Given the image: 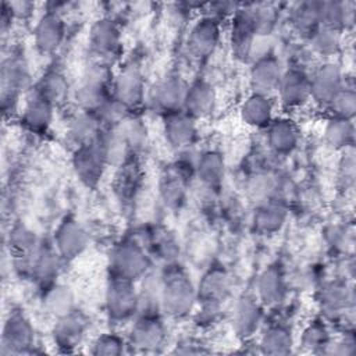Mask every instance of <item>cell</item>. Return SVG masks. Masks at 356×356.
Listing matches in <instances>:
<instances>
[{
	"instance_id": "obj_19",
	"label": "cell",
	"mask_w": 356,
	"mask_h": 356,
	"mask_svg": "<svg viewBox=\"0 0 356 356\" xmlns=\"http://www.w3.org/2000/svg\"><path fill=\"white\" fill-rule=\"evenodd\" d=\"M282 72V64L273 53L253 60L249 70V83L252 92L268 95L273 90H277Z\"/></svg>"
},
{
	"instance_id": "obj_40",
	"label": "cell",
	"mask_w": 356,
	"mask_h": 356,
	"mask_svg": "<svg viewBox=\"0 0 356 356\" xmlns=\"http://www.w3.org/2000/svg\"><path fill=\"white\" fill-rule=\"evenodd\" d=\"M8 246L15 256L29 254L38 249V236L28 225L17 222L10 229Z\"/></svg>"
},
{
	"instance_id": "obj_2",
	"label": "cell",
	"mask_w": 356,
	"mask_h": 356,
	"mask_svg": "<svg viewBox=\"0 0 356 356\" xmlns=\"http://www.w3.org/2000/svg\"><path fill=\"white\" fill-rule=\"evenodd\" d=\"M113 74L110 65L96 61L83 72L75 97L82 110L97 113L111 97Z\"/></svg>"
},
{
	"instance_id": "obj_27",
	"label": "cell",
	"mask_w": 356,
	"mask_h": 356,
	"mask_svg": "<svg viewBox=\"0 0 356 356\" xmlns=\"http://www.w3.org/2000/svg\"><path fill=\"white\" fill-rule=\"evenodd\" d=\"M286 295V281L278 266L266 267L257 280V299L263 306H275Z\"/></svg>"
},
{
	"instance_id": "obj_22",
	"label": "cell",
	"mask_w": 356,
	"mask_h": 356,
	"mask_svg": "<svg viewBox=\"0 0 356 356\" xmlns=\"http://www.w3.org/2000/svg\"><path fill=\"white\" fill-rule=\"evenodd\" d=\"M216 90L204 79L193 81L191 85H188L182 110L189 114L192 118H203L211 114L216 106Z\"/></svg>"
},
{
	"instance_id": "obj_3",
	"label": "cell",
	"mask_w": 356,
	"mask_h": 356,
	"mask_svg": "<svg viewBox=\"0 0 356 356\" xmlns=\"http://www.w3.org/2000/svg\"><path fill=\"white\" fill-rule=\"evenodd\" d=\"M150 267V257L145 249L134 241H122L110 252V275L135 281L142 278Z\"/></svg>"
},
{
	"instance_id": "obj_8",
	"label": "cell",
	"mask_w": 356,
	"mask_h": 356,
	"mask_svg": "<svg viewBox=\"0 0 356 356\" xmlns=\"http://www.w3.org/2000/svg\"><path fill=\"white\" fill-rule=\"evenodd\" d=\"M35 342V330L22 312H11L4 323L1 335V353L19 355L31 352Z\"/></svg>"
},
{
	"instance_id": "obj_1",
	"label": "cell",
	"mask_w": 356,
	"mask_h": 356,
	"mask_svg": "<svg viewBox=\"0 0 356 356\" xmlns=\"http://www.w3.org/2000/svg\"><path fill=\"white\" fill-rule=\"evenodd\" d=\"M197 291L189 275L179 267H168L160 285V305L172 318L186 317L195 306Z\"/></svg>"
},
{
	"instance_id": "obj_18",
	"label": "cell",
	"mask_w": 356,
	"mask_h": 356,
	"mask_svg": "<svg viewBox=\"0 0 356 356\" xmlns=\"http://www.w3.org/2000/svg\"><path fill=\"white\" fill-rule=\"evenodd\" d=\"M89 328V318L85 313L74 309L68 314L57 318L53 328V341L63 352L76 348Z\"/></svg>"
},
{
	"instance_id": "obj_34",
	"label": "cell",
	"mask_w": 356,
	"mask_h": 356,
	"mask_svg": "<svg viewBox=\"0 0 356 356\" xmlns=\"http://www.w3.org/2000/svg\"><path fill=\"white\" fill-rule=\"evenodd\" d=\"M259 346L267 355H289L293 348L292 332L284 324H270L263 331Z\"/></svg>"
},
{
	"instance_id": "obj_41",
	"label": "cell",
	"mask_w": 356,
	"mask_h": 356,
	"mask_svg": "<svg viewBox=\"0 0 356 356\" xmlns=\"http://www.w3.org/2000/svg\"><path fill=\"white\" fill-rule=\"evenodd\" d=\"M330 332L325 324L320 320L310 321L302 331L300 345L305 349L313 352H323L324 348L330 343Z\"/></svg>"
},
{
	"instance_id": "obj_46",
	"label": "cell",
	"mask_w": 356,
	"mask_h": 356,
	"mask_svg": "<svg viewBox=\"0 0 356 356\" xmlns=\"http://www.w3.org/2000/svg\"><path fill=\"white\" fill-rule=\"evenodd\" d=\"M8 7L14 17L25 18V17L31 15V13L35 8V4L31 1H13V3H8Z\"/></svg>"
},
{
	"instance_id": "obj_15",
	"label": "cell",
	"mask_w": 356,
	"mask_h": 356,
	"mask_svg": "<svg viewBox=\"0 0 356 356\" xmlns=\"http://www.w3.org/2000/svg\"><path fill=\"white\" fill-rule=\"evenodd\" d=\"M165 341L164 323L156 314H143L132 325L129 346L138 352H157Z\"/></svg>"
},
{
	"instance_id": "obj_20",
	"label": "cell",
	"mask_w": 356,
	"mask_h": 356,
	"mask_svg": "<svg viewBox=\"0 0 356 356\" xmlns=\"http://www.w3.org/2000/svg\"><path fill=\"white\" fill-rule=\"evenodd\" d=\"M163 134L170 146L184 149L193 143L196 139L197 128L195 118L184 110H178L163 115Z\"/></svg>"
},
{
	"instance_id": "obj_32",
	"label": "cell",
	"mask_w": 356,
	"mask_h": 356,
	"mask_svg": "<svg viewBox=\"0 0 356 356\" xmlns=\"http://www.w3.org/2000/svg\"><path fill=\"white\" fill-rule=\"evenodd\" d=\"M186 191V170L182 164L171 165L160 179V195L165 204L177 207L182 203Z\"/></svg>"
},
{
	"instance_id": "obj_26",
	"label": "cell",
	"mask_w": 356,
	"mask_h": 356,
	"mask_svg": "<svg viewBox=\"0 0 356 356\" xmlns=\"http://www.w3.org/2000/svg\"><path fill=\"white\" fill-rule=\"evenodd\" d=\"M231 284V275L222 266H211L199 282V288L196 289L197 299L222 303V300L229 295Z\"/></svg>"
},
{
	"instance_id": "obj_9",
	"label": "cell",
	"mask_w": 356,
	"mask_h": 356,
	"mask_svg": "<svg viewBox=\"0 0 356 356\" xmlns=\"http://www.w3.org/2000/svg\"><path fill=\"white\" fill-rule=\"evenodd\" d=\"M29 72L26 63L18 56H10L1 64V108L6 114L14 110L19 92L28 85Z\"/></svg>"
},
{
	"instance_id": "obj_6",
	"label": "cell",
	"mask_w": 356,
	"mask_h": 356,
	"mask_svg": "<svg viewBox=\"0 0 356 356\" xmlns=\"http://www.w3.org/2000/svg\"><path fill=\"white\" fill-rule=\"evenodd\" d=\"M221 38V21L211 14L202 15L191 26L188 35V50L197 60L209 58L217 49Z\"/></svg>"
},
{
	"instance_id": "obj_43",
	"label": "cell",
	"mask_w": 356,
	"mask_h": 356,
	"mask_svg": "<svg viewBox=\"0 0 356 356\" xmlns=\"http://www.w3.org/2000/svg\"><path fill=\"white\" fill-rule=\"evenodd\" d=\"M125 342L121 337L107 332L97 337L92 345L93 355H106V356H115L124 352Z\"/></svg>"
},
{
	"instance_id": "obj_36",
	"label": "cell",
	"mask_w": 356,
	"mask_h": 356,
	"mask_svg": "<svg viewBox=\"0 0 356 356\" xmlns=\"http://www.w3.org/2000/svg\"><path fill=\"white\" fill-rule=\"evenodd\" d=\"M286 220V209L278 202L261 204L254 213V227L260 234H275L282 228Z\"/></svg>"
},
{
	"instance_id": "obj_37",
	"label": "cell",
	"mask_w": 356,
	"mask_h": 356,
	"mask_svg": "<svg viewBox=\"0 0 356 356\" xmlns=\"http://www.w3.org/2000/svg\"><path fill=\"white\" fill-rule=\"evenodd\" d=\"M353 3L321 1V25L343 31L353 21Z\"/></svg>"
},
{
	"instance_id": "obj_44",
	"label": "cell",
	"mask_w": 356,
	"mask_h": 356,
	"mask_svg": "<svg viewBox=\"0 0 356 356\" xmlns=\"http://www.w3.org/2000/svg\"><path fill=\"white\" fill-rule=\"evenodd\" d=\"M199 310L195 313V321L200 327H209L217 323L221 313V303L199 300Z\"/></svg>"
},
{
	"instance_id": "obj_35",
	"label": "cell",
	"mask_w": 356,
	"mask_h": 356,
	"mask_svg": "<svg viewBox=\"0 0 356 356\" xmlns=\"http://www.w3.org/2000/svg\"><path fill=\"white\" fill-rule=\"evenodd\" d=\"M323 135L325 142L334 149L345 150L353 147L355 128L352 120L331 115L324 125Z\"/></svg>"
},
{
	"instance_id": "obj_13",
	"label": "cell",
	"mask_w": 356,
	"mask_h": 356,
	"mask_svg": "<svg viewBox=\"0 0 356 356\" xmlns=\"http://www.w3.org/2000/svg\"><path fill=\"white\" fill-rule=\"evenodd\" d=\"M113 97L121 103L129 111L142 104L145 97V79L138 67H124L115 78H113L111 86Z\"/></svg>"
},
{
	"instance_id": "obj_10",
	"label": "cell",
	"mask_w": 356,
	"mask_h": 356,
	"mask_svg": "<svg viewBox=\"0 0 356 356\" xmlns=\"http://www.w3.org/2000/svg\"><path fill=\"white\" fill-rule=\"evenodd\" d=\"M256 38L257 32L254 26L252 6L238 7V10L231 17L229 26V44L232 54L239 60L249 58Z\"/></svg>"
},
{
	"instance_id": "obj_31",
	"label": "cell",
	"mask_w": 356,
	"mask_h": 356,
	"mask_svg": "<svg viewBox=\"0 0 356 356\" xmlns=\"http://www.w3.org/2000/svg\"><path fill=\"white\" fill-rule=\"evenodd\" d=\"M42 305L47 314L60 318L75 309L74 293L70 286L53 282L43 288Z\"/></svg>"
},
{
	"instance_id": "obj_21",
	"label": "cell",
	"mask_w": 356,
	"mask_h": 356,
	"mask_svg": "<svg viewBox=\"0 0 356 356\" xmlns=\"http://www.w3.org/2000/svg\"><path fill=\"white\" fill-rule=\"evenodd\" d=\"M263 320V305L259 299L243 295L239 298L232 310V327L241 338L252 337Z\"/></svg>"
},
{
	"instance_id": "obj_29",
	"label": "cell",
	"mask_w": 356,
	"mask_h": 356,
	"mask_svg": "<svg viewBox=\"0 0 356 356\" xmlns=\"http://www.w3.org/2000/svg\"><path fill=\"white\" fill-rule=\"evenodd\" d=\"M321 312L328 317H338L352 306L353 295L345 284L331 282L324 285L317 296Z\"/></svg>"
},
{
	"instance_id": "obj_12",
	"label": "cell",
	"mask_w": 356,
	"mask_h": 356,
	"mask_svg": "<svg viewBox=\"0 0 356 356\" xmlns=\"http://www.w3.org/2000/svg\"><path fill=\"white\" fill-rule=\"evenodd\" d=\"M345 86L342 68L332 61L317 67L310 75V99L327 107L332 97Z\"/></svg>"
},
{
	"instance_id": "obj_25",
	"label": "cell",
	"mask_w": 356,
	"mask_h": 356,
	"mask_svg": "<svg viewBox=\"0 0 356 356\" xmlns=\"http://www.w3.org/2000/svg\"><path fill=\"white\" fill-rule=\"evenodd\" d=\"M241 120L252 128H267L274 120V103L268 95L252 92L239 107Z\"/></svg>"
},
{
	"instance_id": "obj_23",
	"label": "cell",
	"mask_w": 356,
	"mask_h": 356,
	"mask_svg": "<svg viewBox=\"0 0 356 356\" xmlns=\"http://www.w3.org/2000/svg\"><path fill=\"white\" fill-rule=\"evenodd\" d=\"M267 143L278 154L292 153L299 143L298 125L288 117L274 118L267 125Z\"/></svg>"
},
{
	"instance_id": "obj_17",
	"label": "cell",
	"mask_w": 356,
	"mask_h": 356,
	"mask_svg": "<svg viewBox=\"0 0 356 356\" xmlns=\"http://www.w3.org/2000/svg\"><path fill=\"white\" fill-rule=\"evenodd\" d=\"M65 36V22L58 8H49L38 21L33 31L36 49L42 54L54 53L63 43Z\"/></svg>"
},
{
	"instance_id": "obj_38",
	"label": "cell",
	"mask_w": 356,
	"mask_h": 356,
	"mask_svg": "<svg viewBox=\"0 0 356 356\" xmlns=\"http://www.w3.org/2000/svg\"><path fill=\"white\" fill-rule=\"evenodd\" d=\"M68 90L67 78L58 70H49L38 82L35 93L40 95L53 104L64 100Z\"/></svg>"
},
{
	"instance_id": "obj_14",
	"label": "cell",
	"mask_w": 356,
	"mask_h": 356,
	"mask_svg": "<svg viewBox=\"0 0 356 356\" xmlns=\"http://www.w3.org/2000/svg\"><path fill=\"white\" fill-rule=\"evenodd\" d=\"M188 85L179 75H168L154 83L149 102L152 107L163 115L182 110Z\"/></svg>"
},
{
	"instance_id": "obj_4",
	"label": "cell",
	"mask_w": 356,
	"mask_h": 356,
	"mask_svg": "<svg viewBox=\"0 0 356 356\" xmlns=\"http://www.w3.org/2000/svg\"><path fill=\"white\" fill-rule=\"evenodd\" d=\"M139 295L134 281L110 277L106 288V310L111 321L124 323L135 316L139 307Z\"/></svg>"
},
{
	"instance_id": "obj_42",
	"label": "cell",
	"mask_w": 356,
	"mask_h": 356,
	"mask_svg": "<svg viewBox=\"0 0 356 356\" xmlns=\"http://www.w3.org/2000/svg\"><path fill=\"white\" fill-rule=\"evenodd\" d=\"M331 110V115L352 120L356 113V93L352 88L343 86L327 106Z\"/></svg>"
},
{
	"instance_id": "obj_7",
	"label": "cell",
	"mask_w": 356,
	"mask_h": 356,
	"mask_svg": "<svg viewBox=\"0 0 356 356\" xmlns=\"http://www.w3.org/2000/svg\"><path fill=\"white\" fill-rule=\"evenodd\" d=\"M89 47L99 63L110 64L121 50V32L108 17L96 19L89 31Z\"/></svg>"
},
{
	"instance_id": "obj_33",
	"label": "cell",
	"mask_w": 356,
	"mask_h": 356,
	"mask_svg": "<svg viewBox=\"0 0 356 356\" xmlns=\"http://www.w3.org/2000/svg\"><path fill=\"white\" fill-rule=\"evenodd\" d=\"M195 171L204 185L210 188L218 186L225 175V161L222 154L217 150L203 152L195 164Z\"/></svg>"
},
{
	"instance_id": "obj_5",
	"label": "cell",
	"mask_w": 356,
	"mask_h": 356,
	"mask_svg": "<svg viewBox=\"0 0 356 356\" xmlns=\"http://www.w3.org/2000/svg\"><path fill=\"white\" fill-rule=\"evenodd\" d=\"M108 165L100 139L78 146L72 154V167L76 177L86 186H96Z\"/></svg>"
},
{
	"instance_id": "obj_28",
	"label": "cell",
	"mask_w": 356,
	"mask_h": 356,
	"mask_svg": "<svg viewBox=\"0 0 356 356\" xmlns=\"http://www.w3.org/2000/svg\"><path fill=\"white\" fill-rule=\"evenodd\" d=\"M100 124L102 121L95 113L81 110L68 121L67 136L76 147L90 143L100 136Z\"/></svg>"
},
{
	"instance_id": "obj_39",
	"label": "cell",
	"mask_w": 356,
	"mask_h": 356,
	"mask_svg": "<svg viewBox=\"0 0 356 356\" xmlns=\"http://www.w3.org/2000/svg\"><path fill=\"white\" fill-rule=\"evenodd\" d=\"M313 49L324 57H331L337 54L342 47L343 40V31L328 28L320 25V28L314 32V35L310 38Z\"/></svg>"
},
{
	"instance_id": "obj_11",
	"label": "cell",
	"mask_w": 356,
	"mask_h": 356,
	"mask_svg": "<svg viewBox=\"0 0 356 356\" xmlns=\"http://www.w3.org/2000/svg\"><path fill=\"white\" fill-rule=\"evenodd\" d=\"M90 238L85 227L74 217H65L54 232L56 250L63 260H74L89 246Z\"/></svg>"
},
{
	"instance_id": "obj_30",
	"label": "cell",
	"mask_w": 356,
	"mask_h": 356,
	"mask_svg": "<svg viewBox=\"0 0 356 356\" xmlns=\"http://www.w3.org/2000/svg\"><path fill=\"white\" fill-rule=\"evenodd\" d=\"M292 28L303 38H312L321 25V1H302L291 11Z\"/></svg>"
},
{
	"instance_id": "obj_16",
	"label": "cell",
	"mask_w": 356,
	"mask_h": 356,
	"mask_svg": "<svg viewBox=\"0 0 356 356\" xmlns=\"http://www.w3.org/2000/svg\"><path fill=\"white\" fill-rule=\"evenodd\" d=\"M277 92L285 108L302 107L310 100V75L298 67L284 70Z\"/></svg>"
},
{
	"instance_id": "obj_24",
	"label": "cell",
	"mask_w": 356,
	"mask_h": 356,
	"mask_svg": "<svg viewBox=\"0 0 356 356\" xmlns=\"http://www.w3.org/2000/svg\"><path fill=\"white\" fill-rule=\"evenodd\" d=\"M53 108L54 104L42 97L38 93L26 102L22 114L21 125L31 134H44L53 121Z\"/></svg>"
},
{
	"instance_id": "obj_45",
	"label": "cell",
	"mask_w": 356,
	"mask_h": 356,
	"mask_svg": "<svg viewBox=\"0 0 356 356\" xmlns=\"http://www.w3.org/2000/svg\"><path fill=\"white\" fill-rule=\"evenodd\" d=\"M339 181L345 188L352 186L355 182V156L353 147L345 149V154L339 163Z\"/></svg>"
}]
</instances>
